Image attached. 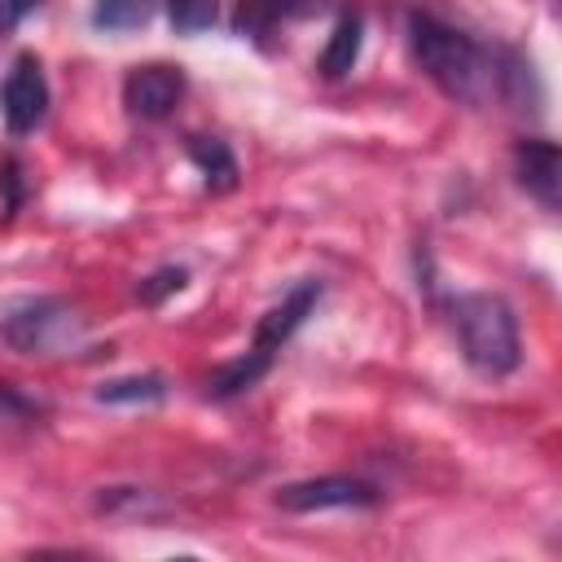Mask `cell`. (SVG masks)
<instances>
[{"label": "cell", "instance_id": "obj_1", "mask_svg": "<svg viewBox=\"0 0 562 562\" xmlns=\"http://www.w3.org/2000/svg\"><path fill=\"white\" fill-rule=\"evenodd\" d=\"M408 44H413V57L422 61V70L452 101L483 105L487 92H496V83H501V70L492 66V57L465 31H457L439 18H413L408 22Z\"/></svg>", "mask_w": 562, "mask_h": 562}, {"label": "cell", "instance_id": "obj_2", "mask_svg": "<svg viewBox=\"0 0 562 562\" xmlns=\"http://www.w3.org/2000/svg\"><path fill=\"white\" fill-rule=\"evenodd\" d=\"M448 316H452L461 356L479 373L505 378V373L518 369L522 342H518V321H514L505 299H496V294H457L448 303Z\"/></svg>", "mask_w": 562, "mask_h": 562}, {"label": "cell", "instance_id": "obj_3", "mask_svg": "<svg viewBox=\"0 0 562 562\" xmlns=\"http://www.w3.org/2000/svg\"><path fill=\"white\" fill-rule=\"evenodd\" d=\"M0 338L22 356H66L83 342V321L61 299H22L4 307Z\"/></svg>", "mask_w": 562, "mask_h": 562}, {"label": "cell", "instance_id": "obj_4", "mask_svg": "<svg viewBox=\"0 0 562 562\" xmlns=\"http://www.w3.org/2000/svg\"><path fill=\"white\" fill-rule=\"evenodd\" d=\"M0 114H4V127L13 136H26V132H35L44 123V114H48V83H44V70H40V61L31 53H22L9 66V75H4V83H0Z\"/></svg>", "mask_w": 562, "mask_h": 562}, {"label": "cell", "instance_id": "obj_5", "mask_svg": "<svg viewBox=\"0 0 562 562\" xmlns=\"http://www.w3.org/2000/svg\"><path fill=\"white\" fill-rule=\"evenodd\" d=\"M277 505L290 514H312V509H369L378 505V492L360 479H307L290 483L277 492Z\"/></svg>", "mask_w": 562, "mask_h": 562}, {"label": "cell", "instance_id": "obj_6", "mask_svg": "<svg viewBox=\"0 0 562 562\" xmlns=\"http://www.w3.org/2000/svg\"><path fill=\"white\" fill-rule=\"evenodd\" d=\"M180 97H184V75L180 66H162V61L136 66L123 83V105L136 119H167Z\"/></svg>", "mask_w": 562, "mask_h": 562}, {"label": "cell", "instance_id": "obj_7", "mask_svg": "<svg viewBox=\"0 0 562 562\" xmlns=\"http://www.w3.org/2000/svg\"><path fill=\"white\" fill-rule=\"evenodd\" d=\"M514 171H518V184L544 211H558V198H562V154H558L553 140H518Z\"/></svg>", "mask_w": 562, "mask_h": 562}, {"label": "cell", "instance_id": "obj_8", "mask_svg": "<svg viewBox=\"0 0 562 562\" xmlns=\"http://www.w3.org/2000/svg\"><path fill=\"white\" fill-rule=\"evenodd\" d=\"M316 299H321V281H303V285H294L259 325H255V351H263V356H272L299 325H303V316L316 307Z\"/></svg>", "mask_w": 562, "mask_h": 562}, {"label": "cell", "instance_id": "obj_9", "mask_svg": "<svg viewBox=\"0 0 562 562\" xmlns=\"http://www.w3.org/2000/svg\"><path fill=\"white\" fill-rule=\"evenodd\" d=\"M360 40H364L360 13H342V18L334 22V35H329L325 53H321V70H325L329 79H342V75L356 66V57H360Z\"/></svg>", "mask_w": 562, "mask_h": 562}, {"label": "cell", "instance_id": "obj_10", "mask_svg": "<svg viewBox=\"0 0 562 562\" xmlns=\"http://www.w3.org/2000/svg\"><path fill=\"white\" fill-rule=\"evenodd\" d=\"M189 158L198 162V171L206 176L211 189L224 193V189L237 184V162H233V154H228L224 140H215V136H198V140H189Z\"/></svg>", "mask_w": 562, "mask_h": 562}, {"label": "cell", "instance_id": "obj_11", "mask_svg": "<svg viewBox=\"0 0 562 562\" xmlns=\"http://www.w3.org/2000/svg\"><path fill=\"white\" fill-rule=\"evenodd\" d=\"M268 364H272V356H263V351H246V356H237L233 364H224L215 378H211V395L215 400H228V395H241V391H250L263 373H268Z\"/></svg>", "mask_w": 562, "mask_h": 562}, {"label": "cell", "instance_id": "obj_12", "mask_svg": "<svg viewBox=\"0 0 562 562\" xmlns=\"http://www.w3.org/2000/svg\"><path fill=\"white\" fill-rule=\"evenodd\" d=\"M162 395H167V386L154 373H145V378H114V382H101L97 386V400L101 404H154Z\"/></svg>", "mask_w": 562, "mask_h": 562}, {"label": "cell", "instance_id": "obj_13", "mask_svg": "<svg viewBox=\"0 0 562 562\" xmlns=\"http://www.w3.org/2000/svg\"><path fill=\"white\" fill-rule=\"evenodd\" d=\"M149 13H154V0H97L92 22L101 31H136L149 22Z\"/></svg>", "mask_w": 562, "mask_h": 562}, {"label": "cell", "instance_id": "obj_14", "mask_svg": "<svg viewBox=\"0 0 562 562\" xmlns=\"http://www.w3.org/2000/svg\"><path fill=\"white\" fill-rule=\"evenodd\" d=\"M220 13V0H167V18L176 31L193 35V31H206Z\"/></svg>", "mask_w": 562, "mask_h": 562}, {"label": "cell", "instance_id": "obj_15", "mask_svg": "<svg viewBox=\"0 0 562 562\" xmlns=\"http://www.w3.org/2000/svg\"><path fill=\"white\" fill-rule=\"evenodd\" d=\"M329 4H334V0H250L255 26L277 22V18H312V13H325Z\"/></svg>", "mask_w": 562, "mask_h": 562}, {"label": "cell", "instance_id": "obj_16", "mask_svg": "<svg viewBox=\"0 0 562 562\" xmlns=\"http://www.w3.org/2000/svg\"><path fill=\"white\" fill-rule=\"evenodd\" d=\"M180 285H184V268H162V272H154L149 281H140L136 294H140L145 303H158L162 294H171V290H180Z\"/></svg>", "mask_w": 562, "mask_h": 562}, {"label": "cell", "instance_id": "obj_17", "mask_svg": "<svg viewBox=\"0 0 562 562\" xmlns=\"http://www.w3.org/2000/svg\"><path fill=\"white\" fill-rule=\"evenodd\" d=\"M35 4H40V0H0V35H9Z\"/></svg>", "mask_w": 562, "mask_h": 562}]
</instances>
